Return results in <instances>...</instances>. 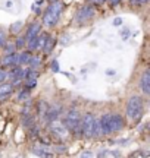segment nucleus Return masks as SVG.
Wrapping results in <instances>:
<instances>
[{"mask_svg":"<svg viewBox=\"0 0 150 158\" xmlns=\"http://www.w3.org/2000/svg\"><path fill=\"white\" fill-rule=\"evenodd\" d=\"M60 12H62V3H59L58 0L53 2L52 5L46 9V13H44V16H43V23H44L46 27H55L59 21Z\"/></svg>","mask_w":150,"mask_h":158,"instance_id":"obj_1","label":"nucleus"},{"mask_svg":"<svg viewBox=\"0 0 150 158\" xmlns=\"http://www.w3.org/2000/svg\"><path fill=\"white\" fill-rule=\"evenodd\" d=\"M80 111L77 108H71L66 117H65V127L69 130L72 135L81 136V127H80Z\"/></svg>","mask_w":150,"mask_h":158,"instance_id":"obj_2","label":"nucleus"},{"mask_svg":"<svg viewBox=\"0 0 150 158\" xmlns=\"http://www.w3.org/2000/svg\"><path fill=\"white\" fill-rule=\"evenodd\" d=\"M141 114H143V100L139 95H133L128 100L127 116L131 120H140Z\"/></svg>","mask_w":150,"mask_h":158,"instance_id":"obj_3","label":"nucleus"},{"mask_svg":"<svg viewBox=\"0 0 150 158\" xmlns=\"http://www.w3.org/2000/svg\"><path fill=\"white\" fill-rule=\"evenodd\" d=\"M81 136L84 138H93V129H94V116L91 113H86L80 122Z\"/></svg>","mask_w":150,"mask_h":158,"instance_id":"obj_4","label":"nucleus"},{"mask_svg":"<svg viewBox=\"0 0 150 158\" xmlns=\"http://www.w3.org/2000/svg\"><path fill=\"white\" fill-rule=\"evenodd\" d=\"M94 15V10H93V6L86 5V6H81L80 9L77 10L75 13V21L77 23H84L87 21H90Z\"/></svg>","mask_w":150,"mask_h":158,"instance_id":"obj_5","label":"nucleus"},{"mask_svg":"<svg viewBox=\"0 0 150 158\" xmlns=\"http://www.w3.org/2000/svg\"><path fill=\"white\" fill-rule=\"evenodd\" d=\"M100 130H102L103 135L112 133V113L103 114L100 117Z\"/></svg>","mask_w":150,"mask_h":158,"instance_id":"obj_6","label":"nucleus"},{"mask_svg":"<svg viewBox=\"0 0 150 158\" xmlns=\"http://www.w3.org/2000/svg\"><path fill=\"white\" fill-rule=\"evenodd\" d=\"M52 133L55 138H58V139H65L66 135H68V129L65 127V124H60V123H55L52 122Z\"/></svg>","mask_w":150,"mask_h":158,"instance_id":"obj_7","label":"nucleus"},{"mask_svg":"<svg viewBox=\"0 0 150 158\" xmlns=\"http://www.w3.org/2000/svg\"><path fill=\"white\" fill-rule=\"evenodd\" d=\"M47 37L49 35H43V34H38L35 38H33V40H29L28 41V48H29V51H33V50H37V48H40V47H43V44L46 43V40H47Z\"/></svg>","mask_w":150,"mask_h":158,"instance_id":"obj_8","label":"nucleus"},{"mask_svg":"<svg viewBox=\"0 0 150 158\" xmlns=\"http://www.w3.org/2000/svg\"><path fill=\"white\" fill-rule=\"evenodd\" d=\"M140 86L144 94H150V70L146 69L143 75H141V81H140Z\"/></svg>","mask_w":150,"mask_h":158,"instance_id":"obj_9","label":"nucleus"},{"mask_svg":"<svg viewBox=\"0 0 150 158\" xmlns=\"http://www.w3.org/2000/svg\"><path fill=\"white\" fill-rule=\"evenodd\" d=\"M12 92H13V85L0 82V100H7L12 95Z\"/></svg>","mask_w":150,"mask_h":158,"instance_id":"obj_10","label":"nucleus"},{"mask_svg":"<svg viewBox=\"0 0 150 158\" xmlns=\"http://www.w3.org/2000/svg\"><path fill=\"white\" fill-rule=\"evenodd\" d=\"M40 29H41V27H40V23H31L28 27V31H27V35H25V38L28 40H33V38H35L37 35L40 34Z\"/></svg>","mask_w":150,"mask_h":158,"instance_id":"obj_11","label":"nucleus"},{"mask_svg":"<svg viewBox=\"0 0 150 158\" xmlns=\"http://www.w3.org/2000/svg\"><path fill=\"white\" fill-rule=\"evenodd\" d=\"M6 75H7L11 79H13L15 82H18V81L24 79V76H25V70H24L22 68H18V66H16V68H13L9 73H6Z\"/></svg>","mask_w":150,"mask_h":158,"instance_id":"obj_12","label":"nucleus"},{"mask_svg":"<svg viewBox=\"0 0 150 158\" xmlns=\"http://www.w3.org/2000/svg\"><path fill=\"white\" fill-rule=\"evenodd\" d=\"M59 111H60V107H52V108H47V111L44 113V116L43 117L46 118V122H55L56 118H58V116H59Z\"/></svg>","mask_w":150,"mask_h":158,"instance_id":"obj_13","label":"nucleus"},{"mask_svg":"<svg viewBox=\"0 0 150 158\" xmlns=\"http://www.w3.org/2000/svg\"><path fill=\"white\" fill-rule=\"evenodd\" d=\"M124 127V118L119 114H112V132H118Z\"/></svg>","mask_w":150,"mask_h":158,"instance_id":"obj_14","label":"nucleus"},{"mask_svg":"<svg viewBox=\"0 0 150 158\" xmlns=\"http://www.w3.org/2000/svg\"><path fill=\"white\" fill-rule=\"evenodd\" d=\"M3 64H5V66H16L18 64V54L11 53V54L5 56V59H3Z\"/></svg>","mask_w":150,"mask_h":158,"instance_id":"obj_15","label":"nucleus"},{"mask_svg":"<svg viewBox=\"0 0 150 158\" xmlns=\"http://www.w3.org/2000/svg\"><path fill=\"white\" fill-rule=\"evenodd\" d=\"M22 124H24V127H27V129H29L34 124V116H33V113L22 114Z\"/></svg>","mask_w":150,"mask_h":158,"instance_id":"obj_16","label":"nucleus"},{"mask_svg":"<svg viewBox=\"0 0 150 158\" xmlns=\"http://www.w3.org/2000/svg\"><path fill=\"white\" fill-rule=\"evenodd\" d=\"M31 51H22L19 56H18V64H28L29 63V59H31Z\"/></svg>","mask_w":150,"mask_h":158,"instance_id":"obj_17","label":"nucleus"},{"mask_svg":"<svg viewBox=\"0 0 150 158\" xmlns=\"http://www.w3.org/2000/svg\"><path fill=\"white\" fill-rule=\"evenodd\" d=\"M55 44H56V40L52 38V37H47L46 43L43 44V51L46 53V54H49L50 51L53 50V47H55Z\"/></svg>","mask_w":150,"mask_h":158,"instance_id":"obj_18","label":"nucleus"},{"mask_svg":"<svg viewBox=\"0 0 150 158\" xmlns=\"http://www.w3.org/2000/svg\"><path fill=\"white\" fill-rule=\"evenodd\" d=\"M46 149H47L46 147H40V145H35V147L33 148V151H34L37 155H40V157H52V154L47 152Z\"/></svg>","mask_w":150,"mask_h":158,"instance_id":"obj_19","label":"nucleus"},{"mask_svg":"<svg viewBox=\"0 0 150 158\" xmlns=\"http://www.w3.org/2000/svg\"><path fill=\"white\" fill-rule=\"evenodd\" d=\"M46 111H47V104H46L44 101H40L38 104H37V113L40 114L41 117H43Z\"/></svg>","mask_w":150,"mask_h":158,"instance_id":"obj_20","label":"nucleus"},{"mask_svg":"<svg viewBox=\"0 0 150 158\" xmlns=\"http://www.w3.org/2000/svg\"><path fill=\"white\" fill-rule=\"evenodd\" d=\"M40 57H37V56H31V59H29V66H31V69H37L38 66H40Z\"/></svg>","mask_w":150,"mask_h":158,"instance_id":"obj_21","label":"nucleus"},{"mask_svg":"<svg viewBox=\"0 0 150 158\" xmlns=\"http://www.w3.org/2000/svg\"><path fill=\"white\" fill-rule=\"evenodd\" d=\"M28 97H29V91H28V88H25L22 92H19V95H18V100H19V101H24V100H27Z\"/></svg>","mask_w":150,"mask_h":158,"instance_id":"obj_22","label":"nucleus"},{"mask_svg":"<svg viewBox=\"0 0 150 158\" xmlns=\"http://www.w3.org/2000/svg\"><path fill=\"white\" fill-rule=\"evenodd\" d=\"M21 28H22V22H15V23H13V25L11 27V31L13 32V34H18Z\"/></svg>","mask_w":150,"mask_h":158,"instance_id":"obj_23","label":"nucleus"},{"mask_svg":"<svg viewBox=\"0 0 150 158\" xmlns=\"http://www.w3.org/2000/svg\"><path fill=\"white\" fill-rule=\"evenodd\" d=\"M25 45V38H18L16 40V48H22Z\"/></svg>","mask_w":150,"mask_h":158,"instance_id":"obj_24","label":"nucleus"},{"mask_svg":"<svg viewBox=\"0 0 150 158\" xmlns=\"http://www.w3.org/2000/svg\"><path fill=\"white\" fill-rule=\"evenodd\" d=\"M5 43H6V35L0 31V47H3V45H5Z\"/></svg>","mask_w":150,"mask_h":158,"instance_id":"obj_25","label":"nucleus"},{"mask_svg":"<svg viewBox=\"0 0 150 158\" xmlns=\"http://www.w3.org/2000/svg\"><path fill=\"white\" fill-rule=\"evenodd\" d=\"M52 70H55V72H59V63L56 62V60H53V62H52Z\"/></svg>","mask_w":150,"mask_h":158,"instance_id":"obj_26","label":"nucleus"},{"mask_svg":"<svg viewBox=\"0 0 150 158\" xmlns=\"http://www.w3.org/2000/svg\"><path fill=\"white\" fill-rule=\"evenodd\" d=\"M55 149H56L58 152H65V149H66V148H65V145H56Z\"/></svg>","mask_w":150,"mask_h":158,"instance_id":"obj_27","label":"nucleus"},{"mask_svg":"<svg viewBox=\"0 0 150 158\" xmlns=\"http://www.w3.org/2000/svg\"><path fill=\"white\" fill-rule=\"evenodd\" d=\"M6 78H7V75H6V72H5V70H2V69H0V82H3V81H5Z\"/></svg>","mask_w":150,"mask_h":158,"instance_id":"obj_28","label":"nucleus"},{"mask_svg":"<svg viewBox=\"0 0 150 158\" xmlns=\"http://www.w3.org/2000/svg\"><path fill=\"white\" fill-rule=\"evenodd\" d=\"M108 2H109L110 6H116L118 3H119V2H121V0H108Z\"/></svg>","mask_w":150,"mask_h":158,"instance_id":"obj_29","label":"nucleus"},{"mask_svg":"<svg viewBox=\"0 0 150 158\" xmlns=\"http://www.w3.org/2000/svg\"><path fill=\"white\" fill-rule=\"evenodd\" d=\"M121 23H122V19H121V18H116L115 21H113V25H121Z\"/></svg>","mask_w":150,"mask_h":158,"instance_id":"obj_30","label":"nucleus"},{"mask_svg":"<svg viewBox=\"0 0 150 158\" xmlns=\"http://www.w3.org/2000/svg\"><path fill=\"white\" fill-rule=\"evenodd\" d=\"M90 2H91V3H94V5H102L104 0H90Z\"/></svg>","mask_w":150,"mask_h":158,"instance_id":"obj_31","label":"nucleus"},{"mask_svg":"<svg viewBox=\"0 0 150 158\" xmlns=\"http://www.w3.org/2000/svg\"><path fill=\"white\" fill-rule=\"evenodd\" d=\"M6 51H7V53H12V51H13V47H12V45H7V47H6Z\"/></svg>","mask_w":150,"mask_h":158,"instance_id":"obj_32","label":"nucleus"},{"mask_svg":"<svg viewBox=\"0 0 150 158\" xmlns=\"http://www.w3.org/2000/svg\"><path fill=\"white\" fill-rule=\"evenodd\" d=\"M81 157H91V154L90 152H82L81 154Z\"/></svg>","mask_w":150,"mask_h":158,"instance_id":"obj_33","label":"nucleus"},{"mask_svg":"<svg viewBox=\"0 0 150 158\" xmlns=\"http://www.w3.org/2000/svg\"><path fill=\"white\" fill-rule=\"evenodd\" d=\"M141 155H143L141 152H134V154H133V157H141Z\"/></svg>","mask_w":150,"mask_h":158,"instance_id":"obj_34","label":"nucleus"},{"mask_svg":"<svg viewBox=\"0 0 150 158\" xmlns=\"http://www.w3.org/2000/svg\"><path fill=\"white\" fill-rule=\"evenodd\" d=\"M147 0H139V3H146Z\"/></svg>","mask_w":150,"mask_h":158,"instance_id":"obj_35","label":"nucleus"}]
</instances>
